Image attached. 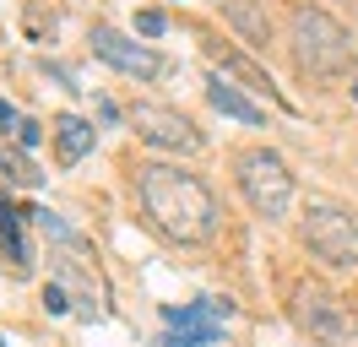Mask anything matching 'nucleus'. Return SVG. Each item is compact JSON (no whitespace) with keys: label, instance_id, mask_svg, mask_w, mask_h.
<instances>
[{"label":"nucleus","instance_id":"f257e3e1","mask_svg":"<svg viewBox=\"0 0 358 347\" xmlns=\"http://www.w3.org/2000/svg\"><path fill=\"white\" fill-rule=\"evenodd\" d=\"M136 201L169 244H212L217 239V222H223V206L196 169L185 163H141L136 169Z\"/></svg>","mask_w":358,"mask_h":347},{"label":"nucleus","instance_id":"f03ea898","mask_svg":"<svg viewBox=\"0 0 358 347\" xmlns=\"http://www.w3.org/2000/svg\"><path fill=\"white\" fill-rule=\"evenodd\" d=\"M288 49H293V65H299V76H348L353 71V55L358 43L353 33L331 17V11H320V6H293L288 11Z\"/></svg>","mask_w":358,"mask_h":347},{"label":"nucleus","instance_id":"7ed1b4c3","mask_svg":"<svg viewBox=\"0 0 358 347\" xmlns=\"http://www.w3.org/2000/svg\"><path fill=\"white\" fill-rule=\"evenodd\" d=\"M234 185L245 195V206L266 222H282L293 212V169L271 147H250L234 157Z\"/></svg>","mask_w":358,"mask_h":347},{"label":"nucleus","instance_id":"20e7f679","mask_svg":"<svg viewBox=\"0 0 358 347\" xmlns=\"http://www.w3.org/2000/svg\"><path fill=\"white\" fill-rule=\"evenodd\" d=\"M299 234L310 244L315 260H326L331 271H358V217L336 201H310L299 217Z\"/></svg>","mask_w":358,"mask_h":347},{"label":"nucleus","instance_id":"39448f33","mask_svg":"<svg viewBox=\"0 0 358 347\" xmlns=\"http://www.w3.org/2000/svg\"><path fill=\"white\" fill-rule=\"evenodd\" d=\"M49 260H55V282L71 293V304L87 315V320H98V315H109V288H103V277H98V266H92L87 255V239H60L55 250H49Z\"/></svg>","mask_w":358,"mask_h":347},{"label":"nucleus","instance_id":"423d86ee","mask_svg":"<svg viewBox=\"0 0 358 347\" xmlns=\"http://www.w3.org/2000/svg\"><path fill=\"white\" fill-rule=\"evenodd\" d=\"M293 315H299V325L310 331L315 342L326 347H358V315L348 299H336L331 288H299V299H293Z\"/></svg>","mask_w":358,"mask_h":347},{"label":"nucleus","instance_id":"0eeeda50","mask_svg":"<svg viewBox=\"0 0 358 347\" xmlns=\"http://www.w3.org/2000/svg\"><path fill=\"white\" fill-rule=\"evenodd\" d=\"M131 125H136V136H141L147 147L174 152V157H196V152L206 147V130L196 125L185 108H174V104H136Z\"/></svg>","mask_w":358,"mask_h":347},{"label":"nucleus","instance_id":"6e6552de","mask_svg":"<svg viewBox=\"0 0 358 347\" xmlns=\"http://www.w3.org/2000/svg\"><path fill=\"white\" fill-rule=\"evenodd\" d=\"M87 43H92V55L103 65H114L120 76H136V82H157L163 76V55H152L147 43H136V38H125L120 27H109V22H98L87 33Z\"/></svg>","mask_w":358,"mask_h":347},{"label":"nucleus","instance_id":"1a4fd4ad","mask_svg":"<svg viewBox=\"0 0 358 347\" xmlns=\"http://www.w3.org/2000/svg\"><path fill=\"white\" fill-rule=\"evenodd\" d=\"M223 22L239 33V43H245V49H261V55H266L271 38H277L266 0H223Z\"/></svg>","mask_w":358,"mask_h":347},{"label":"nucleus","instance_id":"9d476101","mask_svg":"<svg viewBox=\"0 0 358 347\" xmlns=\"http://www.w3.org/2000/svg\"><path fill=\"white\" fill-rule=\"evenodd\" d=\"M206 104L217 108V114H228V120H245V125H266V108H261V104H250V98H245V87H234L223 71H212V76H206Z\"/></svg>","mask_w":358,"mask_h":347},{"label":"nucleus","instance_id":"9b49d317","mask_svg":"<svg viewBox=\"0 0 358 347\" xmlns=\"http://www.w3.org/2000/svg\"><path fill=\"white\" fill-rule=\"evenodd\" d=\"M55 152H60V163H82L92 152V141H98V130H92V120H82V114H55Z\"/></svg>","mask_w":358,"mask_h":347},{"label":"nucleus","instance_id":"f8f14e48","mask_svg":"<svg viewBox=\"0 0 358 347\" xmlns=\"http://www.w3.org/2000/svg\"><path fill=\"white\" fill-rule=\"evenodd\" d=\"M0 250H6V260H11L17 271H33V244H27V234H22V212H17V206L0 212Z\"/></svg>","mask_w":358,"mask_h":347},{"label":"nucleus","instance_id":"ddd939ff","mask_svg":"<svg viewBox=\"0 0 358 347\" xmlns=\"http://www.w3.org/2000/svg\"><path fill=\"white\" fill-rule=\"evenodd\" d=\"M234 71V76H245V87L250 92H271V76L261 71V65H250L245 55H234V49H223V76Z\"/></svg>","mask_w":358,"mask_h":347},{"label":"nucleus","instance_id":"4468645a","mask_svg":"<svg viewBox=\"0 0 358 347\" xmlns=\"http://www.w3.org/2000/svg\"><path fill=\"white\" fill-rule=\"evenodd\" d=\"M44 309H49V315H71L76 304H71V293L60 288V282H49V288H44Z\"/></svg>","mask_w":358,"mask_h":347},{"label":"nucleus","instance_id":"2eb2a0df","mask_svg":"<svg viewBox=\"0 0 358 347\" xmlns=\"http://www.w3.org/2000/svg\"><path fill=\"white\" fill-rule=\"evenodd\" d=\"M136 33H147V38H163V33H169L163 11H141V17H136Z\"/></svg>","mask_w":358,"mask_h":347},{"label":"nucleus","instance_id":"dca6fc26","mask_svg":"<svg viewBox=\"0 0 358 347\" xmlns=\"http://www.w3.org/2000/svg\"><path fill=\"white\" fill-rule=\"evenodd\" d=\"M0 130H11V141H17V130H22V114L6 104V98H0Z\"/></svg>","mask_w":358,"mask_h":347},{"label":"nucleus","instance_id":"f3484780","mask_svg":"<svg viewBox=\"0 0 358 347\" xmlns=\"http://www.w3.org/2000/svg\"><path fill=\"white\" fill-rule=\"evenodd\" d=\"M38 136H44V130H38V120H22V130H17V147H38Z\"/></svg>","mask_w":358,"mask_h":347},{"label":"nucleus","instance_id":"a211bd4d","mask_svg":"<svg viewBox=\"0 0 358 347\" xmlns=\"http://www.w3.org/2000/svg\"><path fill=\"white\" fill-rule=\"evenodd\" d=\"M0 169H6V147H0Z\"/></svg>","mask_w":358,"mask_h":347},{"label":"nucleus","instance_id":"6ab92c4d","mask_svg":"<svg viewBox=\"0 0 358 347\" xmlns=\"http://www.w3.org/2000/svg\"><path fill=\"white\" fill-rule=\"evenodd\" d=\"M6 206H11V201H0V212H6Z\"/></svg>","mask_w":358,"mask_h":347},{"label":"nucleus","instance_id":"aec40b11","mask_svg":"<svg viewBox=\"0 0 358 347\" xmlns=\"http://www.w3.org/2000/svg\"><path fill=\"white\" fill-rule=\"evenodd\" d=\"M353 98H358V82H353Z\"/></svg>","mask_w":358,"mask_h":347},{"label":"nucleus","instance_id":"412c9836","mask_svg":"<svg viewBox=\"0 0 358 347\" xmlns=\"http://www.w3.org/2000/svg\"><path fill=\"white\" fill-rule=\"evenodd\" d=\"M0 347H6V337H0Z\"/></svg>","mask_w":358,"mask_h":347}]
</instances>
